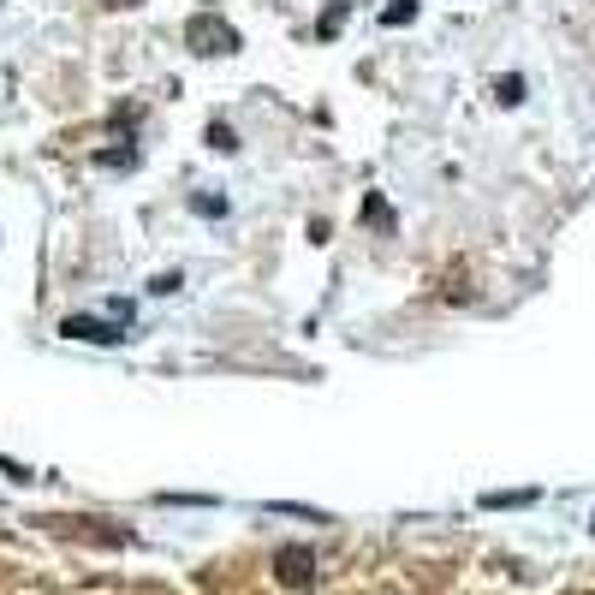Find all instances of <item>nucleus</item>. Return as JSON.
I'll return each mask as SVG.
<instances>
[{"mask_svg": "<svg viewBox=\"0 0 595 595\" xmlns=\"http://www.w3.org/2000/svg\"><path fill=\"white\" fill-rule=\"evenodd\" d=\"M185 36H191V48H197V54H233V48H238V30L221 18V12H197Z\"/></svg>", "mask_w": 595, "mask_h": 595, "instance_id": "obj_1", "label": "nucleus"}, {"mask_svg": "<svg viewBox=\"0 0 595 595\" xmlns=\"http://www.w3.org/2000/svg\"><path fill=\"white\" fill-rule=\"evenodd\" d=\"M66 340H84V346H119L125 340V322H96V316H66L60 322Z\"/></svg>", "mask_w": 595, "mask_h": 595, "instance_id": "obj_2", "label": "nucleus"}, {"mask_svg": "<svg viewBox=\"0 0 595 595\" xmlns=\"http://www.w3.org/2000/svg\"><path fill=\"white\" fill-rule=\"evenodd\" d=\"M274 578L292 584V590H304V584L316 578V554H310V548H280V554H274Z\"/></svg>", "mask_w": 595, "mask_h": 595, "instance_id": "obj_3", "label": "nucleus"}, {"mask_svg": "<svg viewBox=\"0 0 595 595\" xmlns=\"http://www.w3.org/2000/svg\"><path fill=\"white\" fill-rule=\"evenodd\" d=\"M209 149H221V155H233V149H238V137H233V125H227V119H215V125H209Z\"/></svg>", "mask_w": 595, "mask_h": 595, "instance_id": "obj_4", "label": "nucleus"}, {"mask_svg": "<svg viewBox=\"0 0 595 595\" xmlns=\"http://www.w3.org/2000/svg\"><path fill=\"white\" fill-rule=\"evenodd\" d=\"M340 24H346V0H334V6H328V12L316 18V36H334Z\"/></svg>", "mask_w": 595, "mask_h": 595, "instance_id": "obj_5", "label": "nucleus"}, {"mask_svg": "<svg viewBox=\"0 0 595 595\" xmlns=\"http://www.w3.org/2000/svg\"><path fill=\"white\" fill-rule=\"evenodd\" d=\"M363 221H369V227H393V209H387L381 197H369V203H363Z\"/></svg>", "mask_w": 595, "mask_h": 595, "instance_id": "obj_6", "label": "nucleus"}, {"mask_svg": "<svg viewBox=\"0 0 595 595\" xmlns=\"http://www.w3.org/2000/svg\"><path fill=\"white\" fill-rule=\"evenodd\" d=\"M411 18H417V0H399V6L381 12V24H411Z\"/></svg>", "mask_w": 595, "mask_h": 595, "instance_id": "obj_7", "label": "nucleus"}, {"mask_svg": "<svg viewBox=\"0 0 595 595\" xmlns=\"http://www.w3.org/2000/svg\"><path fill=\"white\" fill-rule=\"evenodd\" d=\"M191 209H203L209 221H221L227 215V197H191Z\"/></svg>", "mask_w": 595, "mask_h": 595, "instance_id": "obj_8", "label": "nucleus"}, {"mask_svg": "<svg viewBox=\"0 0 595 595\" xmlns=\"http://www.w3.org/2000/svg\"><path fill=\"white\" fill-rule=\"evenodd\" d=\"M179 286H185V280H179V274H173V268H167V274H155V280H149V292H155V298H167V292H179Z\"/></svg>", "mask_w": 595, "mask_h": 595, "instance_id": "obj_9", "label": "nucleus"}, {"mask_svg": "<svg viewBox=\"0 0 595 595\" xmlns=\"http://www.w3.org/2000/svg\"><path fill=\"white\" fill-rule=\"evenodd\" d=\"M500 102H506V108L524 102V78H500Z\"/></svg>", "mask_w": 595, "mask_h": 595, "instance_id": "obj_10", "label": "nucleus"}, {"mask_svg": "<svg viewBox=\"0 0 595 595\" xmlns=\"http://www.w3.org/2000/svg\"><path fill=\"white\" fill-rule=\"evenodd\" d=\"M131 161H137V149H108L102 155V167H131Z\"/></svg>", "mask_w": 595, "mask_h": 595, "instance_id": "obj_11", "label": "nucleus"}, {"mask_svg": "<svg viewBox=\"0 0 595 595\" xmlns=\"http://www.w3.org/2000/svg\"><path fill=\"white\" fill-rule=\"evenodd\" d=\"M119 6H131V0H119Z\"/></svg>", "mask_w": 595, "mask_h": 595, "instance_id": "obj_12", "label": "nucleus"}]
</instances>
